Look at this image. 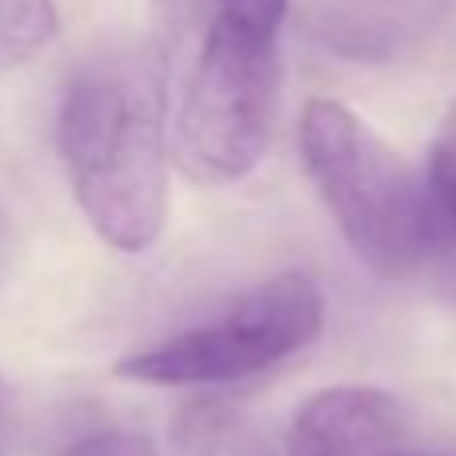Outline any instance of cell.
Returning a JSON list of instances; mask_svg holds the SVG:
<instances>
[{
	"label": "cell",
	"instance_id": "cell-14",
	"mask_svg": "<svg viewBox=\"0 0 456 456\" xmlns=\"http://www.w3.org/2000/svg\"><path fill=\"white\" fill-rule=\"evenodd\" d=\"M4 404H8V388H4V380H0V412H4Z\"/></svg>",
	"mask_w": 456,
	"mask_h": 456
},
{
	"label": "cell",
	"instance_id": "cell-7",
	"mask_svg": "<svg viewBox=\"0 0 456 456\" xmlns=\"http://www.w3.org/2000/svg\"><path fill=\"white\" fill-rule=\"evenodd\" d=\"M236 428V409L221 396H192L173 420V456H221Z\"/></svg>",
	"mask_w": 456,
	"mask_h": 456
},
{
	"label": "cell",
	"instance_id": "cell-11",
	"mask_svg": "<svg viewBox=\"0 0 456 456\" xmlns=\"http://www.w3.org/2000/svg\"><path fill=\"white\" fill-rule=\"evenodd\" d=\"M420 273L433 276V289L441 292L449 305H456V232L433 228V236H428V256H425Z\"/></svg>",
	"mask_w": 456,
	"mask_h": 456
},
{
	"label": "cell",
	"instance_id": "cell-5",
	"mask_svg": "<svg viewBox=\"0 0 456 456\" xmlns=\"http://www.w3.org/2000/svg\"><path fill=\"white\" fill-rule=\"evenodd\" d=\"M404 428L401 401L385 388H321L292 417L284 456H401Z\"/></svg>",
	"mask_w": 456,
	"mask_h": 456
},
{
	"label": "cell",
	"instance_id": "cell-10",
	"mask_svg": "<svg viewBox=\"0 0 456 456\" xmlns=\"http://www.w3.org/2000/svg\"><path fill=\"white\" fill-rule=\"evenodd\" d=\"M152 8H157V24L168 40L189 37L192 28L208 20V12L216 16V0H152Z\"/></svg>",
	"mask_w": 456,
	"mask_h": 456
},
{
	"label": "cell",
	"instance_id": "cell-6",
	"mask_svg": "<svg viewBox=\"0 0 456 456\" xmlns=\"http://www.w3.org/2000/svg\"><path fill=\"white\" fill-rule=\"evenodd\" d=\"M56 37L53 0H0V72L28 64Z\"/></svg>",
	"mask_w": 456,
	"mask_h": 456
},
{
	"label": "cell",
	"instance_id": "cell-3",
	"mask_svg": "<svg viewBox=\"0 0 456 456\" xmlns=\"http://www.w3.org/2000/svg\"><path fill=\"white\" fill-rule=\"evenodd\" d=\"M281 117L276 32L216 16L200 40L181 120L176 160L197 184H236L265 160Z\"/></svg>",
	"mask_w": 456,
	"mask_h": 456
},
{
	"label": "cell",
	"instance_id": "cell-4",
	"mask_svg": "<svg viewBox=\"0 0 456 456\" xmlns=\"http://www.w3.org/2000/svg\"><path fill=\"white\" fill-rule=\"evenodd\" d=\"M321 329V284L305 273H284L236 297L213 321L117 361V377L157 388L232 385L305 353Z\"/></svg>",
	"mask_w": 456,
	"mask_h": 456
},
{
	"label": "cell",
	"instance_id": "cell-15",
	"mask_svg": "<svg viewBox=\"0 0 456 456\" xmlns=\"http://www.w3.org/2000/svg\"><path fill=\"white\" fill-rule=\"evenodd\" d=\"M401 456H433V452H401Z\"/></svg>",
	"mask_w": 456,
	"mask_h": 456
},
{
	"label": "cell",
	"instance_id": "cell-2",
	"mask_svg": "<svg viewBox=\"0 0 456 456\" xmlns=\"http://www.w3.org/2000/svg\"><path fill=\"white\" fill-rule=\"evenodd\" d=\"M300 160L340 236L369 273L401 281L425 268L433 208L401 152H393L353 109L313 101L300 112Z\"/></svg>",
	"mask_w": 456,
	"mask_h": 456
},
{
	"label": "cell",
	"instance_id": "cell-13",
	"mask_svg": "<svg viewBox=\"0 0 456 456\" xmlns=\"http://www.w3.org/2000/svg\"><path fill=\"white\" fill-rule=\"evenodd\" d=\"M8 252H12V224H8L4 208H0V273H4V265H8Z\"/></svg>",
	"mask_w": 456,
	"mask_h": 456
},
{
	"label": "cell",
	"instance_id": "cell-1",
	"mask_svg": "<svg viewBox=\"0 0 456 456\" xmlns=\"http://www.w3.org/2000/svg\"><path fill=\"white\" fill-rule=\"evenodd\" d=\"M61 157L80 213L104 244L144 252L168 221L165 53L125 40L72 77L61 104Z\"/></svg>",
	"mask_w": 456,
	"mask_h": 456
},
{
	"label": "cell",
	"instance_id": "cell-9",
	"mask_svg": "<svg viewBox=\"0 0 456 456\" xmlns=\"http://www.w3.org/2000/svg\"><path fill=\"white\" fill-rule=\"evenodd\" d=\"M61 456H160L152 436L136 433V428H109V433H93L72 441Z\"/></svg>",
	"mask_w": 456,
	"mask_h": 456
},
{
	"label": "cell",
	"instance_id": "cell-8",
	"mask_svg": "<svg viewBox=\"0 0 456 456\" xmlns=\"http://www.w3.org/2000/svg\"><path fill=\"white\" fill-rule=\"evenodd\" d=\"M425 189H428V208H433V228L456 232V101L449 104L441 128H436Z\"/></svg>",
	"mask_w": 456,
	"mask_h": 456
},
{
	"label": "cell",
	"instance_id": "cell-12",
	"mask_svg": "<svg viewBox=\"0 0 456 456\" xmlns=\"http://www.w3.org/2000/svg\"><path fill=\"white\" fill-rule=\"evenodd\" d=\"M284 4L289 0H216V16L244 24V28H256V32H281Z\"/></svg>",
	"mask_w": 456,
	"mask_h": 456
}]
</instances>
